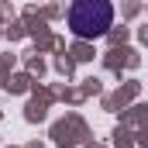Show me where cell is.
<instances>
[{"instance_id": "obj_1", "label": "cell", "mask_w": 148, "mask_h": 148, "mask_svg": "<svg viewBox=\"0 0 148 148\" xmlns=\"http://www.w3.org/2000/svg\"><path fill=\"white\" fill-rule=\"evenodd\" d=\"M114 24V3L110 0H73L69 7V28L76 38L93 41L103 38Z\"/></svg>"}]
</instances>
